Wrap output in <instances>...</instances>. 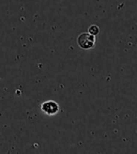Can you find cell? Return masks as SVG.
<instances>
[{
    "label": "cell",
    "mask_w": 137,
    "mask_h": 154,
    "mask_svg": "<svg viewBox=\"0 0 137 154\" xmlns=\"http://www.w3.org/2000/svg\"><path fill=\"white\" fill-rule=\"evenodd\" d=\"M76 42H77V44L81 49H93L96 44V37L88 32H82L77 36Z\"/></svg>",
    "instance_id": "1"
},
{
    "label": "cell",
    "mask_w": 137,
    "mask_h": 154,
    "mask_svg": "<svg viewBox=\"0 0 137 154\" xmlns=\"http://www.w3.org/2000/svg\"><path fill=\"white\" fill-rule=\"evenodd\" d=\"M41 110L48 117H53L60 112V106L56 102L53 100H48L41 104Z\"/></svg>",
    "instance_id": "2"
},
{
    "label": "cell",
    "mask_w": 137,
    "mask_h": 154,
    "mask_svg": "<svg viewBox=\"0 0 137 154\" xmlns=\"http://www.w3.org/2000/svg\"><path fill=\"white\" fill-rule=\"evenodd\" d=\"M87 32L96 37L100 34V27H99L97 25H91L87 29Z\"/></svg>",
    "instance_id": "3"
}]
</instances>
